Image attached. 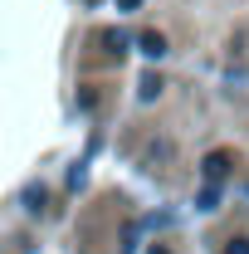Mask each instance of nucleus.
<instances>
[{"label": "nucleus", "instance_id": "nucleus-9", "mask_svg": "<svg viewBox=\"0 0 249 254\" xmlns=\"http://www.w3.org/2000/svg\"><path fill=\"white\" fill-rule=\"evenodd\" d=\"M147 254H166V250H161V245H156V250H147Z\"/></svg>", "mask_w": 249, "mask_h": 254}, {"label": "nucleus", "instance_id": "nucleus-6", "mask_svg": "<svg viewBox=\"0 0 249 254\" xmlns=\"http://www.w3.org/2000/svg\"><path fill=\"white\" fill-rule=\"evenodd\" d=\"M25 205L30 210H44V190H25Z\"/></svg>", "mask_w": 249, "mask_h": 254}, {"label": "nucleus", "instance_id": "nucleus-3", "mask_svg": "<svg viewBox=\"0 0 249 254\" xmlns=\"http://www.w3.org/2000/svg\"><path fill=\"white\" fill-rule=\"evenodd\" d=\"M103 44H108V54H123V49H127V34L108 30V34H103Z\"/></svg>", "mask_w": 249, "mask_h": 254}, {"label": "nucleus", "instance_id": "nucleus-7", "mask_svg": "<svg viewBox=\"0 0 249 254\" xmlns=\"http://www.w3.org/2000/svg\"><path fill=\"white\" fill-rule=\"evenodd\" d=\"M225 254H249V240H230V250Z\"/></svg>", "mask_w": 249, "mask_h": 254}, {"label": "nucleus", "instance_id": "nucleus-4", "mask_svg": "<svg viewBox=\"0 0 249 254\" xmlns=\"http://www.w3.org/2000/svg\"><path fill=\"white\" fill-rule=\"evenodd\" d=\"M137 93L147 98V103H152L156 93H161V78H156V73H147V78H142V88H137Z\"/></svg>", "mask_w": 249, "mask_h": 254}, {"label": "nucleus", "instance_id": "nucleus-5", "mask_svg": "<svg viewBox=\"0 0 249 254\" xmlns=\"http://www.w3.org/2000/svg\"><path fill=\"white\" fill-rule=\"evenodd\" d=\"M195 205H200V210H215V205H220V190H215V186H205V190H200V200H195Z\"/></svg>", "mask_w": 249, "mask_h": 254}, {"label": "nucleus", "instance_id": "nucleus-1", "mask_svg": "<svg viewBox=\"0 0 249 254\" xmlns=\"http://www.w3.org/2000/svg\"><path fill=\"white\" fill-rule=\"evenodd\" d=\"M200 171H205V181H220L230 171V152H210V157L200 161Z\"/></svg>", "mask_w": 249, "mask_h": 254}, {"label": "nucleus", "instance_id": "nucleus-2", "mask_svg": "<svg viewBox=\"0 0 249 254\" xmlns=\"http://www.w3.org/2000/svg\"><path fill=\"white\" fill-rule=\"evenodd\" d=\"M137 49H142L147 59H161V54H166V39H161V34H156V30H147V34H142V39H137Z\"/></svg>", "mask_w": 249, "mask_h": 254}, {"label": "nucleus", "instance_id": "nucleus-8", "mask_svg": "<svg viewBox=\"0 0 249 254\" xmlns=\"http://www.w3.org/2000/svg\"><path fill=\"white\" fill-rule=\"evenodd\" d=\"M137 5H142V0H118V10H137Z\"/></svg>", "mask_w": 249, "mask_h": 254}]
</instances>
